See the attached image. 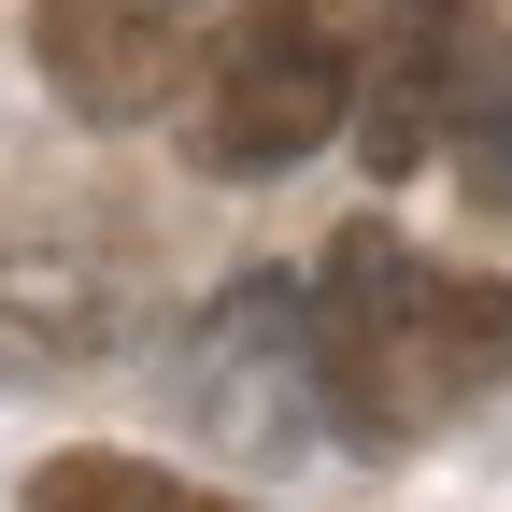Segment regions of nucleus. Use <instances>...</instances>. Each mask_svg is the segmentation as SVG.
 Returning <instances> with one entry per match:
<instances>
[{
  "mask_svg": "<svg viewBox=\"0 0 512 512\" xmlns=\"http://www.w3.org/2000/svg\"><path fill=\"white\" fill-rule=\"evenodd\" d=\"M299 313H313V399L370 456H399V441L456 427L484 384H512V285L498 271H441V256H413L370 214L328 242Z\"/></svg>",
  "mask_w": 512,
  "mask_h": 512,
  "instance_id": "f257e3e1",
  "label": "nucleus"
},
{
  "mask_svg": "<svg viewBox=\"0 0 512 512\" xmlns=\"http://www.w3.org/2000/svg\"><path fill=\"white\" fill-rule=\"evenodd\" d=\"M384 29H399V0H242L200 57V157L214 171H299L313 143H342Z\"/></svg>",
  "mask_w": 512,
  "mask_h": 512,
  "instance_id": "f03ea898",
  "label": "nucleus"
},
{
  "mask_svg": "<svg viewBox=\"0 0 512 512\" xmlns=\"http://www.w3.org/2000/svg\"><path fill=\"white\" fill-rule=\"evenodd\" d=\"M200 15H214V0H43L29 43H43L57 114H86V128H143L185 72H200Z\"/></svg>",
  "mask_w": 512,
  "mask_h": 512,
  "instance_id": "7ed1b4c3",
  "label": "nucleus"
},
{
  "mask_svg": "<svg viewBox=\"0 0 512 512\" xmlns=\"http://www.w3.org/2000/svg\"><path fill=\"white\" fill-rule=\"evenodd\" d=\"M143 328V256L128 242H15L0 256V384L86 370Z\"/></svg>",
  "mask_w": 512,
  "mask_h": 512,
  "instance_id": "20e7f679",
  "label": "nucleus"
},
{
  "mask_svg": "<svg viewBox=\"0 0 512 512\" xmlns=\"http://www.w3.org/2000/svg\"><path fill=\"white\" fill-rule=\"evenodd\" d=\"M313 384V313L285 271H242L214 313H200V342H185V399H200L214 427H271L285 399Z\"/></svg>",
  "mask_w": 512,
  "mask_h": 512,
  "instance_id": "39448f33",
  "label": "nucleus"
},
{
  "mask_svg": "<svg viewBox=\"0 0 512 512\" xmlns=\"http://www.w3.org/2000/svg\"><path fill=\"white\" fill-rule=\"evenodd\" d=\"M15 512H242V498L185 484V470H157V456H100V441H86V456H43Z\"/></svg>",
  "mask_w": 512,
  "mask_h": 512,
  "instance_id": "423d86ee",
  "label": "nucleus"
},
{
  "mask_svg": "<svg viewBox=\"0 0 512 512\" xmlns=\"http://www.w3.org/2000/svg\"><path fill=\"white\" fill-rule=\"evenodd\" d=\"M441 157H456V185L484 214H512V29L470 43V86H456V114H441Z\"/></svg>",
  "mask_w": 512,
  "mask_h": 512,
  "instance_id": "0eeeda50",
  "label": "nucleus"
}]
</instances>
